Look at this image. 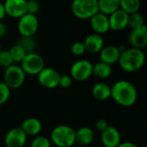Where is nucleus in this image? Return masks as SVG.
I'll use <instances>...</instances> for the list:
<instances>
[{"label": "nucleus", "mask_w": 147, "mask_h": 147, "mask_svg": "<svg viewBox=\"0 0 147 147\" xmlns=\"http://www.w3.org/2000/svg\"><path fill=\"white\" fill-rule=\"evenodd\" d=\"M111 97L122 107H131L136 102L138 93L135 86L131 82L120 80L111 87Z\"/></svg>", "instance_id": "obj_1"}, {"label": "nucleus", "mask_w": 147, "mask_h": 147, "mask_svg": "<svg viewBox=\"0 0 147 147\" xmlns=\"http://www.w3.org/2000/svg\"><path fill=\"white\" fill-rule=\"evenodd\" d=\"M118 63L127 72H135L140 70L146 63V54L142 49L127 48L120 55Z\"/></svg>", "instance_id": "obj_2"}, {"label": "nucleus", "mask_w": 147, "mask_h": 147, "mask_svg": "<svg viewBox=\"0 0 147 147\" xmlns=\"http://www.w3.org/2000/svg\"><path fill=\"white\" fill-rule=\"evenodd\" d=\"M56 146L71 147L75 143V130L67 125L55 127L51 132V140Z\"/></svg>", "instance_id": "obj_3"}, {"label": "nucleus", "mask_w": 147, "mask_h": 147, "mask_svg": "<svg viewBox=\"0 0 147 147\" xmlns=\"http://www.w3.org/2000/svg\"><path fill=\"white\" fill-rule=\"evenodd\" d=\"M98 11L97 0H73L71 3V12L78 19H90Z\"/></svg>", "instance_id": "obj_4"}, {"label": "nucleus", "mask_w": 147, "mask_h": 147, "mask_svg": "<svg viewBox=\"0 0 147 147\" xmlns=\"http://www.w3.org/2000/svg\"><path fill=\"white\" fill-rule=\"evenodd\" d=\"M26 74L20 65H12L5 69L3 83L11 90L22 87L25 82Z\"/></svg>", "instance_id": "obj_5"}, {"label": "nucleus", "mask_w": 147, "mask_h": 147, "mask_svg": "<svg viewBox=\"0 0 147 147\" xmlns=\"http://www.w3.org/2000/svg\"><path fill=\"white\" fill-rule=\"evenodd\" d=\"M21 68L25 74L38 75V73L45 67L44 59L36 53H27L22 61L21 62Z\"/></svg>", "instance_id": "obj_6"}, {"label": "nucleus", "mask_w": 147, "mask_h": 147, "mask_svg": "<svg viewBox=\"0 0 147 147\" xmlns=\"http://www.w3.org/2000/svg\"><path fill=\"white\" fill-rule=\"evenodd\" d=\"M93 65L90 61L86 59H80L76 61L71 67L70 73L73 80L84 82L88 80L92 76Z\"/></svg>", "instance_id": "obj_7"}, {"label": "nucleus", "mask_w": 147, "mask_h": 147, "mask_svg": "<svg viewBox=\"0 0 147 147\" xmlns=\"http://www.w3.org/2000/svg\"><path fill=\"white\" fill-rule=\"evenodd\" d=\"M39 28V21L36 15L26 13L19 18L17 29L21 36H34Z\"/></svg>", "instance_id": "obj_8"}, {"label": "nucleus", "mask_w": 147, "mask_h": 147, "mask_svg": "<svg viewBox=\"0 0 147 147\" xmlns=\"http://www.w3.org/2000/svg\"><path fill=\"white\" fill-rule=\"evenodd\" d=\"M40 84L47 89H54L59 86L60 74L53 68L44 67L37 75Z\"/></svg>", "instance_id": "obj_9"}, {"label": "nucleus", "mask_w": 147, "mask_h": 147, "mask_svg": "<svg viewBox=\"0 0 147 147\" xmlns=\"http://www.w3.org/2000/svg\"><path fill=\"white\" fill-rule=\"evenodd\" d=\"M6 16L20 18L27 13V0H5L3 3Z\"/></svg>", "instance_id": "obj_10"}, {"label": "nucleus", "mask_w": 147, "mask_h": 147, "mask_svg": "<svg viewBox=\"0 0 147 147\" xmlns=\"http://www.w3.org/2000/svg\"><path fill=\"white\" fill-rule=\"evenodd\" d=\"M27 141V135L19 127H13L5 135L4 144L6 147H23Z\"/></svg>", "instance_id": "obj_11"}, {"label": "nucleus", "mask_w": 147, "mask_h": 147, "mask_svg": "<svg viewBox=\"0 0 147 147\" xmlns=\"http://www.w3.org/2000/svg\"><path fill=\"white\" fill-rule=\"evenodd\" d=\"M101 133V140L103 147H117L121 143V134L115 127L109 125V127Z\"/></svg>", "instance_id": "obj_12"}, {"label": "nucleus", "mask_w": 147, "mask_h": 147, "mask_svg": "<svg viewBox=\"0 0 147 147\" xmlns=\"http://www.w3.org/2000/svg\"><path fill=\"white\" fill-rule=\"evenodd\" d=\"M90 25L94 31V33L98 34H106L109 28V16H106L101 12H97L90 19Z\"/></svg>", "instance_id": "obj_13"}, {"label": "nucleus", "mask_w": 147, "mask_h": 147, "mask_svg": "<svg viewBox=\"0 0 147 147\" xmlns=\"http://www.w3.org/2000/svg\"><path fill=\"white\" fill-rule=\"evenodd\" d=\"M129 43L132 46V47L139 48V49H144L147 46V27L146 25L132 29L129 38H128Z\"/></svg>", "instance_id": "obj_14"}, {"label": "nucleus", "mask_w": 147, "mask_h": 147, "mask_svg": "<svg viewBox=\"0 0 147 147\" xmlns=\"http://www.w3.org/2000/svg\"><path fill=\"white\" fill-rule=\"evenodd\" d=\"M128 14L118 9L109 16V28L114 31H121L127 27Z\"/></svg>", "instance_id": "obj_15"}, {"label": "nucleus", "mask_w": 147, "mask_h": 147, "mask_svg": "<svg viewBox=\"0 0 147 147\" xmlns=\"http://www.w3.org/2000/svg\"><path fill=\"white\" fill-rule=\"evenodd\" d=\"M85 47V52L90 53H98L104 47V40L101 34L93 33L86 36L83 42Z\"/></svg>", "instance_id": "obj_16"}, {"label": "nucleus", "mask_w": 147, "mask_h": 147, "mask_svg": "<svg viewBox=\"0 0 147 147\" xmlns=\"http://www.w3.org/2000/svg\"><path fill=\"white\" fill-rule=\"evenodd\" d=\"M100 59L102 62L108 65H114L118 62L121 53L117 47L115 46H106L103 47L100 51Z\"/></svg>", "instance_id": "obj_17"}, {"label": "nucleus", "mask_w": 147, "mask_h": 147, "mask_svg": "<svg viewBox=\"0 0 147 147\" xmlns=\"http://www.w3.org/2000/svg\"><path fill=\"white\" fill-rule=\"evenodd\" d=\"M20 127L27 136H37L42 129V124L37 118L30 117L25 119Z\"/></svg>", "instance_id": "obj_18"}, {"label": "nucleus", "mask_w": 147, "mask_h": 147, "mask_svg": "<svg viewBox=\"0 0 147 147\" xmlns=\"http://www.w3.org/2000/svg\"><path fill=\"white\" fill-rule=\"evenodd\" d=\"M94 138V131L89 127H82L78 130L75 131V143L78 146H86L93 142Z\"/></svg>", "instance_id": "obj_19"}, {"label": "nucleus", "mask_w": 147, "mask_h": 147, "mask_svg": "<svg viewBox=\"0 0 147 147\" xmlns=\"http://www.w3.org/2000/svg\"><path fill=\"white\" fill-rule=\"evenodd\" d=\"M92 95L98 101H105L111 97V87L105 83H96L92 88Z\"/></svg>", "instance_id": "obj_20"}, {"label": "nucleus", "mask_w": 147, "mask_h": 147, "mask_svg": "<svg viewBox=\"0 0 147 147\" xmlns=\"http://www.w3.org/2000/svg\"><path fill=\"white\" fill-rule=\"evenodd\" d=\"M99 12L109 16L120 9V0H97Z\"/></svg>", "instance_id": "obj_21"}, {"label": "nucleus", "mask_w": 147, "mask_h": 147, "mask_svg": "<svg viewBox=\"0 0 147 147\" xmlns=\"http://www.w3.org/2000/svg\"><path fill=\"white\" fill-rule=\"evenodd\" d=\"M111 74H112V66L110 65H108L102 61L93 65L92 75H94L95 77L101 79H106L109 78Z\"/></svg>", "instance_id": "obj_22"}, {"label": "nucleus", "mask_w": 147, "mask_h": 147, "mask_svg": "<svg viewBox=\"0 0 147 147\" xmlns=\"http://www.w3.org/2000/svg\"><path fill=\"white\" fill-rule=\"evenodd\" d=\"M140 6V0H120V9L128 15L139 12Z\"/></svg>", "instance_id": "obj_23"}, {"label": "nucleus", "mask_w": 147, "mask_h": 147, "mask_svg": "<svg viewBox=\"0 0 147 147\" xmlns=\"http://www.w3.org/2000/svg\"><path fill=\"white\" fill-rule=\"evenodd\" d=\"M145 24V19L144 16L140 13H133L128 15V21H127V27H129L131 29L139 28Z\"/></svg>", "instance_id": "obj_24"}, {"label": "nucleus", "mask_w": 147, "mask_h": 147, "mask_svg": "<svg viewBox=\"0 0 147 147\" xmlns=\"http://www.w3.org/2000/svg\"><path fill=\"white\" fill-rule=\"evenodd\" d=\"M17 44L21 46L27 53H34L36 47L34 36H21Z\"/></svg>", "instance_id": "obj_25"}, {"label": "nucleus", "mask_w": 147, "mask_h": 147, "mask_svg": "<svg viewBox=\"0 0 147 147\" xmlns=\"http://www.w3.org/2000/svg\"><path fill=\"white\" fill-rule=\"evenodd\" d=\"M9 53L14 63H21L27 54V53L23 50V48L18 44L12 46L9 50Z\"/></svg>", "instance_id": "obj_26"}, {"label": "nucleus", "mask_w": 147, "mask_h": 147, "mask_svg": "<svg viewBox=\"0 0 147 147\" xmlns=\"http://www.w3.org/2000/svg\"><path fill=\"white\" fill-rule=\"evenodd\" d=\"M12 65H14V62L10 57L9 50H2L0 52V66L6 69Z\"/></svg>", "instance_id": "obj_27"}, {"label": "nucleus", "mask_w": 147, "mask_h": 147, "mask_svg": "<svg viewBox=\"0 0 147 147\" xmlns=\"http://www.w3.org/2000/svg\"><path fill=\"white\" fill-rule=\"evenodd\" d=\"M10 96V89L3 83L0 81V106L4 104Z\"/></svg>", "instance_id": "obj_28"}, {"label": "nucleus", "mask_w": 147, "mask_h": 147, "mask_svg": "<svg viewBox=\"0 0 147 147\" xmlns=\"http://www.w3.org/2000/svg\"><path fill=\"white\" fill-rule=\"evenodd\" d=\"M30 147H51V141L47 137L37 136L33 140Z\"/></svg>", "instance_id": "obj_29"}, {"label": "nucleus", "mask_w": 147, "mask_h": 147, "mask_svg": "<svg viewBox=\"0 0 147 147\" xmlns=\"http://www.w3.org/2000/svg\"><path fill=\"white\" fill-rule=\"evenodd\" d=\"M71 53L76 56H81L85 53V47L83 42L76 41L71 46Z\"/></svg>", "instance_id": "obj_30"}, {"label": "nucleus", "mask_w": 147, "mask_h": 147, "mask_svg": "<svg viewBox=\"0 0 147 147\" xmlns=\"http://www.w3.org/2000/svg\"><path fill=\"white\" fill-rule=\"evenodd\" d=\"M40 10V4L36 0H27V13L36 15Z\"/></svg>", "instance_id": "obj_31"}, {"label": "nucleus", "mask_w": 147, "mask_h": 147, "mask_svg": "<svg viewBox=\"0 0 147 147\" xmlns=\"http://www.w3.org/2000/svg\"><path fill=\"white\" fill-rule=\"evenodd\" d=\"M73 79L70 75H60L59 81V86H60L63 89H67L71 86Z\"/></svg>", "instance_id": "obj_32"}, {"label": "nucleus", "mask_w": 147, "mask_h": 147, "mask_svg": "<svg viewBox=\"0 0 147 147\" xmlns=\"http://www.w3.org/2000/svg\"><path fill=\"white\" fill-rule=\"evenodd\" d=\"M95 127H96V128L97 130H99L100 132H102L103 130H105L109 127V124L104 119H100V120L96 121V122L95 124Z\"/></svg>", "instance_id": "obj_33"}, {"label": "nucleus", "mask_w": 147, "mask_h": 147, "mask_svg": "<svg viewBox=\"0 0 147 147\" xmlns=\"http://www.w3.org/2000/svg\"><path fill=\"white\" fill-rule=\"evenodd\" d=\"M6 33H7V27H6V25L3 22H0V38L3 37L6 34Z\"/></svg>", "instance_id": "obj_34"}, {"label": "nucleus", "mask_w": 147, "mask_h": 147, "mask_svg": "<svg viewBox=\"0 0 147 147\" xmlns=\"http://www.w3.org/2000/svg\"><path fill=\"white\" fill-rule=\"evenodd\" d=\"M6 13H5V9H4V6L3 3L0 2V22L5 17Z\"/></svg>", "instance_id": "obj_35"}, {"label": "nucleus", "mask_w": 147, "mask_h": 147, "mask_svg": "<svg viewBox=\"0 0 147 147\" xmlns=\"http://www.w3.org/2000/svg\"><path fill=\"white\" fill-rule=\"evenodd\" d=\"M117 147H138L135 144L132 143V142H123L121 143Z\"/></svg>", "instance_id": "obj_36"}, {"label": "nucleus", "mask_w": 147, "mask_h": 147, "mask_svg": "<svg viewBox=\"0 0 147 147\" xmlns=\"http://www.w3.org/2000/svg\"><path fill=\"white\" fill-rule=\"evenodd\" d=\"M2 51V45H1V42H0V52Z\"/></svg>", "instance_id": "obj_37"}, {"label": "nucleus", "mask_w": 147, "mask_h": 147, "mask_svg": "<svg viewBox=\"0 0 147 147\" xmlns=\"http://www.w3.org/2000/svg\"><path fill=\"white\" fill-rule=\"evenodd\" d=\"M78 147H85V146H78Z\"/></svg>", "instance_id": "obj_38"}, {"label": "nucleus", "mask_w": 147, "mask_h": 147, "mask_svg": "<svg viewBox=\"0 0 147 147\" xmlns=\"http://www.w3.org/2000/svg\"><path fill=\"white\" fill-rule=\"evenodd\" d=\"M0 76H1V72H0Z\"/></svg>", "instance_id": "obj_39"}]
</instances>
